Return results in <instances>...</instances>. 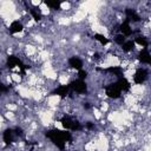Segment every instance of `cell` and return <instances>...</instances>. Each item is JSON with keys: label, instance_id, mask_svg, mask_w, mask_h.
I'll list each match as a JSON object with an SVG mask.
<instances>
[{"label": "cell", "instance_id": "obj_3", "mask_svg": "<svg viewBox=\"0 0 151 151\" xmlns=\"http://www.w3.org/2000/svg\"><path fill=\"white\" fill-rule=\"evenodd\" d=\"M122 103H123V105L125 106V107H130V106H132V105H134V104H137L138 103V100H137V98L134 97V96H132L130 92L129 93H126V94H124V97H123V99H122Z\"/></svg>", "mask_w": 151, "mask_h": 151}, {"label": "cell", "instance_id": "obj_10", "mask_svg": "<svg viewBox=\"0 0 151 151\" xmlns=\"http://www.w3.org/2000/svg\"><path fill=\"white\" fill-rule=\"evenodd\" d=\"M83 149L85 150V151H96V146H94V144H93V142L90 139L88 142H86L84 145H83Z\"/></svg>", "mask_w": 151, "mask_h": 151}, {"label": "cell", "instance_id": "obj_12", "mask_svg": "<svg viewBox=\"0 0 151 151\" xmlns=\"http://www.w3.org/2000/svg\"><path fill=\"white\" fill-rule=\"evenodd\" d=\"M41 2H42V1H40V0H32V1L28 2V5H31V6H33V7H39V6L41 5Z\"/></svg>", "mask_w": 151, "mask_h": 151}, {"label": "cell", "instance_id": "obj_2", "mask_svg": "<svg viewBox=\"0 0 151 151\" xmlns=\"http://www.w3.org/2000/svg\"><path fill=\"white\" fill-rule=\"evenodd\" d=\"M71 78H72L71 74H68L66 71H63V72H59L58 78H57V81H58L59 85H61V86H66V85L70 84Z\"/></svg>", "mask_w": 151, "mask_h": 151}, {"label": "cell", "instance_id": "obj_4", "mask_svg": "<svg viewBox=\"0 0 151 151\" xmlns=\"http://www.w3.org/2000/svg\"><path fill=\"white\" fill-rule=\"evenodd\" d=\"M59 7H60V12L63 14H66L68 12H71L73 9V2L71 1H63L59 4Z\"/></svg>", "mask_w": 151, "mask_h": 151}, {"label": "cell", "instance_id": "obj_5", "mask_svg": "<svg viewBox=\"0 0 151 151\" xmlns=\"http://www.w3.org/2000/svg\"><path fill=\"white\" fill-rule=\"evenodd\" d=\"M39 12H40V14L44 15V17H48V15L52 13L51 7H50L47 4H45V2H41V5L39 6Z\"/></svg>", "mask_w": 151, "mask_h": 151}, {"label": "cell", "instance_id": "obj_1", "mask_svg": "<svg viewBox=\"0 0 151 151\" xmlns=\"http://www.w3.org/2000/svg\"><path fill=\"white\" fill-rule=\"evenodd\" d=\"M130 93L134 96L137 99H139L145 94H149V86L143 83H133L130 86Z\"/></svg>", "mask_w": 151, "mask_h": 151}, {"label": "cell", "instance_id": "obj_9", "mask_svg": "<svg viewBox=\"0 0 151 151\" xmlns=\"http://www.w3.org/2000/svg\"><path fill=\"white\" fill-rule=\"evenodd\" d=\"M92 117H93L94 119L99 120V119H101V118L104 117V114L101 113V111H100L97 106H93V107H92Z\"/></svg>", "mask_w": 151, "mask_h": 151}, {"label": "cell", "instance_id": "obj_7", "mask_svg": "<svg viewBox=\"0 0 151 151\" xmlns=\"http://www.w3.org/2000/svg\"><path fill=\"white\" fill-rule=\"evenodd\" d=\"M11 78H12V81H13L14 84H21V83H24V77H22L20 73L12 72V73H11Z\"/></svg>", "mask_w": 151, "mask_h": 151}, {"label": "cell", "instance_id": "obj_8", "mask_svg": "<svg viewBox=\"0 0 151 151\" xmlns=\"http://www.w3.org/2000/svg\"><path fill=\"white\" fill-rule=\"evenodd\" d=\"M2 116H4V118H5L6 120H8V122H14V120L17 119L15 112H12V111H5Z\"/></svg>", "mask_w": 151, "mask_h": 151}, {"label": "cell", "instance_id": "obj_11", "mask_svg": "<svg viewBox=\"0 0 151 151\" xmlns=\"http://www.w3.org/2000/svg\"><path fill=\"white\" fill-rule=\"evenodd\" d=\"M53 126H54L57 130H59V131H65V130H66V127L64 126L63 122H60V120H54V122H53Z\"/></svg>", "mask_w": 151, "mask_h": 151}, {"label": "cell", "instance_id": "obj_6", "mask_svg": "<svg viewBox=\"0 0 151 151\" xmlns=\"http://www.w3.org/2000/svg\"><path fill=\"white\" fill-rule=\"evenodd\" d=\"M98 105H99V106H98V109L101 111V113H103V114L107 113V112L111 110V109H110V101H107V100H100Z\"/></svg>", "mask_w": 151, "mask_h": 151}]
</instances>
